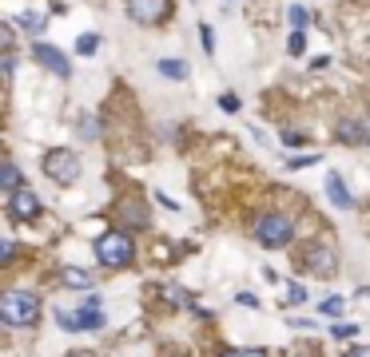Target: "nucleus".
<instances>
[{"instance_id":"15","label":"nucleus","mask_w":370,"mask_h":357,"mask_svg":"<svg viewBox=\"0 0 370 357\" xmlns=\"http://www.w3.org/2000/svg\"><path fill=\"white\" fill-rule=\"evenodd\" d=\"M100 44H104V40L96 36V32H84V36L76 40V52H80V56H96V52H100Z\"/></svg>"},{"instance_id":"6","label":"nucleus","mask_w":370,"mask_h":357,"mask_svg":"<svg viewBox=\"0 0 370 357\" xmlns=\"http://www.w3.org/2000/svg\"><path fill=\"white\" fill-rule=\"evenodd\" d=\"M9 215L16 218V222H28V218L40 215V195L32 187H21V191H12L9 195Z\"/></svg>"},{"instance_id":"17","label":"nucleus","mask_w":370,"mask_h":357,"mask_svg":"<svg viewBox=\"0 0 370 357\" xmlns=\"http://www.w3.org/2000/svg\"><path fill=\"white\" fill-rule=\"evenodd\" d=\"M56 322H60V329H68V334H80V317L72 314V310H56Z\"/></svg>"},{"instance_id":"26","label":"nucleus","mask_w":370,"mask_h":357,"mask_svg":"<svg viewBox=\"0 0 370 357\" xmlns=\"http://www.w3.org/2000/svg\"><path fill=\"white\" fill-rule=\"evenodd\" d=\"M219 108H223V111H239V96H235V91L219 96Z\"/></svg>"},{"instance_id":"31","label":"nucleus","mask_w":370,"mask_h":357,"mask_svg":"<svg viewBox=\"0 0 370 357\" xmlns=\"http://www.w3.org/2000/svg\"><path fill=\"white\" fill-rule=\"evenodd\" d=\"M68 357H92V353H84V349H76V353H68Z\"/></svg>"},{"instance_id":"9","label":"nucleus","mask_w":370,"mask_h":357,"mask_svg":"<svg viewBox=\"0 0 370 357\" xmlns=\"http://www.w3.org/2000/svg\"><path fill=\"white\" fill-rule=\"evenodd\" d=\"M76 317H80V329H104V310H100V298L92 294V298H84V306L76 310Z\"/></svg>"},{"instance_id":"24","label":"nucleus","mask_w":370,"mask_h":357,"mask_svg":"<svg viewBox=\"0 0 370 357\" xmlns=\"http://www.w3.org/2000/svg\"><path fill=\"white\" fill-rule=\"evenodd\" d=\"M200 40H203V52L211 56V52H215V32H211V24H203V28H200Z\"/></svg>"},{"instance_id":"12","label":"nucleus","mask_w":370,"mask_h":357,"mask_svg":"<svg viewBox=\"0 0 370 357\" xmlns=\"http://www.w3.org/2000/svg\"><path fill=\"white\" fill-rule=\"evenodd\" d=\"M0 187H4V195L21 191V167H16V163H4V167H0Z\"/></svg>"},{"instance_id":"10","label":"nucleus","mask_w":370,"mask_h":357,"mask_svg":"<svg viewBox=\"0 0 370 357\" xmlns=\"http://www.w3.org/2000/svg\"><path fill=\"white\" fill-rule=\"evenodd\" d=\"M327 195H330V203H334V207H354V198H350V191H347V183H342L339 175H334V171H330L327 175Z\"/></svg>"},{"instance_id":"5","label":"nucleus","mask_w":370,"mask_h":357,"mask_svg":"<svg viewBox=\"0 0 370 357\" xmlns=\"http://www.w3.org/2000/svg\"><path fill=\"white\" fill-rule=\"evenodd\" d=\"M124 4H128V16L136 24H160L171 12V0H124Z\"/></svg>"},{"instance_id":"18","label":"nucleus","mask_w":370,"mask_h":357,"mask_svg":"<svg viewBox=\"0 0 370 357\" xmlns=\"http://www.w3.org/2000/svg\"><path fill=\"white\" fill-rule=\"evenodd\" d=\"M319 314H327V317H339V314H342V298H339V294L322 298V302H319Z\"/></svg>"},{"instance_id":"8","label":"nucleus","mask_w":370,"mask_h":357,"mask_svg":"<svg viewBox=\"0 0 370 357\" xmlns=\"http://www.w3.org/2000/svg\"><path fill=\"white\" fill-rule=\"evenodd\" d=\"M307 270H310V274L330 278L334 270H339V258H334V250H330V246H310L307 250Z\"/></svg>"},{"instance_id":"1","label":"nucleus","mask_w":370,"mask_h":357,"mask_svg":"<svg viewBox=\"0 0 370 357\" xmlns=\"http://www.w3.org/2000/svg\"><path fill=\"white\" fill-rule=\"evenodd\" d=\"M40 317V298L28 290H9L0 298V322L4 326H32Z\"/></svg>"},{"instance_id":"11","label":"nucleus","mask_w":370,"mask_h":357,"mask_svg":"<svg viewBox=\"0 0 370 357\" xmlns=\"http://www.w3.org/2000/svg\"><path fill=\"white\" fill-rule=\"evenodd\" d=\"M96 278H92V270H84V266H64V286H72V290H88Z\"/></svg>"},{"instance_id":"29","label":"nucleus","mask_w":370,"mask_h":357,"mask_svg":"<svg viewBox=\"0 0 370 357\" xmlns=\"http://www.w3.org/2000/svg\"><path fill=\"white\" fill-rule=\"evenodd\" d=\"M359 123H362V143L370 147V115H366V119H359Z\"/></svg>"},{"instance_id":"21","label":"nucleus","mask_w":370,"mask_h":357,"mask_svg":"<svg viewBox=\"0 0 370 357\" xmlns=\"http://www.w3.org/2000/svg\"><path fill=\"white\" fill-rule=\"evenodd\" d=\"M287 302H290V306H299V302H307V290H303L299 282H287Z\"/></svg>"},{"instance_id":"23","label":"nucleus","mask_w":370,"mask_h":357,"mask_svg":"<svg viewBox=\"0 0 370 357\" xmlns=\"http://www.w3.org/2000/svg\"><path fill=\"white\" fill-rule=\"evenodd\" d=\"M307 52V36L303 32H290V56H303Z\"/></svg>"},{"instance_id":"7","label":"nucleus","mask_w":370,"mask_h":357,"mask_svg":"<svg viewBox=\"0 0 370 357\" xmlns=\"http://www.w3.org/2000/svg\"><path fill=\"white\" fill-rule=\"evenodd\" d=\"M32 60H36L40 68H48L52 76H60V79H68V76H72L68 56H64V52H56L52 44H32Z\"/></svg>"},{"instance_id":"2","label":"nucleus","mask_w":370,"mask_h":357,"mask_svg":"<svg viewBox=\"0 0 370 357\" xmlns=\"http://www.w3.org/2000/svg\"><path fill=\"white\" fill-rule=\"evenodd\" d=\"M131 254H136V246H131V234H124V230H108V234L96 238V258H100V266L120 270V266L131 262Z\"/></svg>"},{"instance_id":"13","label":"nucleus","mask_w":370,"mask_h":357,"mask_svg":"<svg viewBox=\"0 0 370 357\" xmlns=\"http://www.w3.org/2000/svg\"><path fill=\"white\" fill-rule=\"evenodd\" d=\"M16 24H21V28H28L32 36H40L48 20H44V12H32V8H28V12H21V16H16Z\"/></svg>"},{"instance_id":"4","label":"nucleus","mask_w":370,"mask_h":357,"mask_svg":"<svg viewBox=\"0 0 370 357\" xmlns=\"http://www.w3.org/2000/svg\"><path fill=\"white\" fill-rule=\"evenodd\" d=\"M44 171H48L52 183L72 187V183L80 178V159L72 155V151H48V155H44Z\"/></svg>"},{"instance_id":"30","label":"nucleus","mask_w":370,"mask_h":357,"mask_svg":"<svg viewBox=\"0 0 370 357\" xmlns=\"http://www.w3.org/2000/svg\"><path fill=\"white\" fill-rule=\"evenodd\" d=\"M347 357H370V349H366V346H362V349H350Z\"/></svg>"},{"instance_id":"19","label":"nucleus","mask_w":370,"mask_h":357,"mask_svg":"<svg viewBox=\"0 0 370 357\" xmlns=\"http://www.w3.org/2000/svg\"><path fill=\"white\" fill-rule=\"evenodd\" d=\"M330 334L339 337V341H347V337L359 334V322H334V326H330Z\"/></svg>"},{"instance_id":"25","label":"nucleus","mask_w":370,"mask_h":357,"mask_svg":"<svg viewBox=\"0 0 370 357\" xmlns=\"http://www.w3.org/2000/svg\"><path fill=\"white\" fill-rule=\"evenodd\" d=\"M219 357H267L263 349H223Z\"/></svg>"},{"instance_id":"28","label":"nucleus","mask_w":370,"mask_h":357,"mask_svg":"<svg viewBox=\"0 0 370 357\" xmlns=\"http://www.w3.org/2000/svg\"><path fill=\"white\" fill-rule=\"evenodd\" d=\"M0 72H4V76H12V72H16V56H12V52H4V64H0Z\"/></svg>"},{"instance_id":"3","label":"nucleus","mask_w":370,"mask_h":357,"mask_svg":"<svg viewBox=\"0 0 370 357\" xmlns=\"http://www.w3.org/2000/svg\"><path fill=\"white\" fill-rule=\"evenodd\" d=\"M295 238V222L287 215H259L255 218V242L267 250H279Z\"/></svg>"},{"instance_id":"22","label":"nucleus","mask_w":370,"mask_h":357,"mask_svg":"<svg viewBox=\"0 0 370 357\" xmlns=\"http://www.w3.org/2000/svg\"><path fill=\"white\" fill-rule=\"evenodd\" d=\"M283 147H303V143H307V135H303V131H283Z\"/></svg>"},{"instance_id":"14","label":"nucleus","mask_w":370,"mask_h":357,"mask_svg":"<svg viewBox=\"0 0 370 357\" xmlns=\"http://www.w3.org/2000/svg\"><path fill=\"white\" fill-rule=\"evenodd\" d=\"M339 143H354V147H362V123L354 119V123H339Z\"/></svg>"},{"instance_id":"27","label":"nucleus","mask_w":370,"mask_h":357,"mask_svg":"<svg viewBox=\"0 0 370 357\" xmlns=\"http://www.w3.org/2000/svg\"><path fill=\"white\" fill-rule=\"evenodd\" d=\"M235 302H239V306H255V310H259V298L251 294V290H239V294H235Z\"/></svg>"},{"instance_id":"16","label":"nucleus","mask_w":370,"mask_h":357,"mask_svg":"<svg viewBox=\"0 0 370 357\" xmlns=\"http://www.w3.org/2000/svg\"><path fill=\"white\" fill-rule=\"evenodd\" d=\"M156 68H160V76H168V79H183V76H187V68H183L180 60H160Z\"/></svg>"},{"instance_id":"20","label":"nucleus","mask_w":370,"mask_h":357,"mask_svg":"<svg viewBox=\"0 0 370 357\" xmlns=\"http://www.w3.org/2000/svg\"><path fill=\"white\" fill-rule=\"evenodd\" d=\"M290 24H295V32H303V24H307V20H310V12L307 8H303V4H290Z\"/></svg>"}]
</instances>
